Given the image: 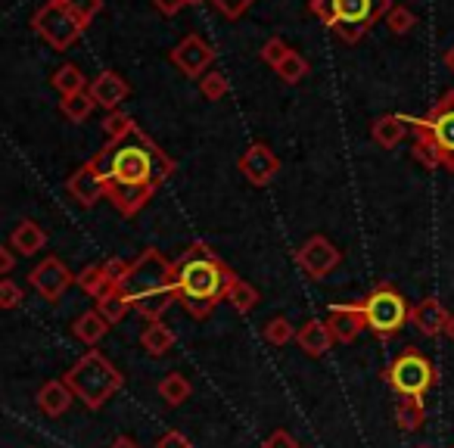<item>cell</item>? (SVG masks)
<instances>
[{
    "mask_svg": "<svg viewBox=\"0 0 454 448\" xmlns=\"http://www.w3.org/2000/svg\"><path fill=\"white\" fill-rule=\"evenodd\" d=\"M411 134H414V159L423 165V169H442V159H439V150H435V144H433V138H429L427 131H420V128H414L411 125Z\"/></svg>",
    "mask_w": 454,
    "mask_h": 448,
    "instance_id": "cell-29",
    "label": "cell"
},
{
    "mask_svg": "<svg viewBox=\"0 0 454 448\" xmlns=\"http://www.w3.org/2000/svg\"><path fill=\"white\" fill-rule=\"evenodd\" d=\"M134 128V119L131 115H125V113H109L106 119H103V131H106V140H121L128 131Z\"/></svg>",
    "mask_w": 454,
    "mask_h": 448,
    "instance_id": "cell-36",
    "label": "cell"
},
{
    "mask_svg": "<svg viewBox=\"0 0 454 448\" xmlns=\"http://www.w3.org/2000/svg\"><path fill=\"white\" fill-rule=\"evenodd\" d=\"M16 265V255H13V247H0V274H10Z\"/></svg>",
    "mask_w": 454,
    "mask_h": 448,
    "instance_id": "cell-45",
    "label": "cell"
},
{
    "mask_svg": "<svg viewBox=\"0 0 454 448\" xmlns=\"http://www.w3.org/2000/svg\"><path fill=\"white\" fill-rule=\"evenodd\" d=\"M448 321H451V315H448V309L435 296L411 305V324L417 327V334L429 336V340H433V336H439V334H445Z\"/></svg>",
    "mask_w": 454,
    "mask_h": 448,
    "instance_id": "cell-17",
    "label": "cell"
},
{
    "mask_svg": "<svg viewBox=\"0 0 454 448\" xmlns=\"http://www.w3.org/2000/svg\"><path fill=\"white\" fill-rule=\"evenodd\" d=\"M63 4L84 22V26H90L103 10V0H63Z\"/></svg>",
    "mask_w": 454,
    "mask_h": 448,
    "instance_id": "cell-37",
    "label": "cell"
},
{
    "mask_svg": "<svg viewBox=\"0 0 454 448\" xmlns=\"http://www.w3.org/2000/svg\"><path fill=\"white\" fill-rule=\"evenodd\" d=\"M153 4H156V10L162 16H177L184 7H190L187 0H153Z\"/></svg>",
    "mask_w": 454,
    "mask_h": 448,
    "instance_id": "cell-44",
    "label": "cell"
},
{
    "mask_svg": "<svg viewBox=\"0 0 454 448\" xmlns=\"http://www.w3.org/2000/svg\"><path fill=\"white\" fill-rule=\"evenodd\" d=\"M168 59L184 78H200V75H206V69L215 63V51L200 35H187V38L168 53Z\"/></svg>",
    "mask_w": 454,
    "mask_h": 448,
    "instance_id": "cell-13",
    "label": "cell"
},
{
    "mask_svg": "<svg viewBox=\"0 0 454 448\" xmlns=\"http://www.w3.org/2000/svg\"><path fill=\"white\" fill-rule=\"evenodd\" d=\"M290 47H286V41L284 38H268L265 41V47H262V59H265L271 69H278L280 63H284L286 57H290Z\"/></svg>",
    "mask_w": 454,
    "mask_h": 448,
    "instance_id": "cell-38",
    "label": "cell"
},
{
    "mask_svg": "<svg viewBox=\"0 0 454 448\" xmlns=\"http://www.w3.org/2000/svg\"><path fill=\"white\" fill-rule=\"evenodd\" d=\"M140 346L146 349L150 355H165L175 349V330L165 327L162 321H150L140 334Z\"/></svg>",
    "mask_w": 454,
    "mask_h": 448,
    "instance_id": "cell-24",
    "label": "cell"
},
{
    "mask_svg": "<svg viewBox=\"0 0 454 448\" xmlns=\"http://www.w3.org/2000/svg\"><path fill=\"white\" fill-rule=\"evenodd\" d=\"M262 448H299V442L293 439V433H286V429H274V433L262 442Z\"/></svg>",
    "mask_w": 454,
    "mask_h": 448,
    "instance_id": "cell-41",
    "label": "cell"
},
{
    "mask_svg": "<svg viewBox=\"0 0 454 448\" xmlns=\"http://www.w3.org/2000/svg\"><path fill=\"white\" fill-rule=\"evenodd\" d=\"M296 342H299V349H302L305 355H311V358H321V355H327L330 349H333L336 340H333V334H330L327 321H317V318H311V321H305L302 327H299Z\"/></svg>",
    "mask_w": 454,
    "mask_h": 448,
    "instance_id": "cell-18",
    "label": "cell"
},
{
    "mask_svg": "<svg viewBox=\"0 0 454 448\" xmlns=\"http://www.w3.org/2000/svg\"><path fill=\"white\" fill-rule=\"evenodd\" d=\"M386 383L398 398H423L435 383V367L420 349L408 346L386 371Z\"/></svg>",
    "mask_w": 454,
    "mask_h": 448,
    "instance_id": "cell-6",
    "label": "cell"
},
{
    "mask_svg": "<svg viewBox=\"0 0 454 448\" xmlns=\"http://www.w3.org/2000/svg\"><path fill=\"white\" fill-rule=\"evenodd\" d=\"M94 97H90V90H82V94H75V97H63V100H59V109H63V115L69 122H84L88 119L90 113H94Z\"/></svg>",
    "mask_w": 454,
    "mask_h": 448,
    "instance_id": "cell-31",
    "label": "cell"
},
{
    "mask_svg": "<svg viewBox=\"0 0 454 448\" xmlns=\"http://www.w3.org/2000/svg\"><path fill=\"white\" fill-rule=\"evenodd\" d=\"M237 274L206 247V243H193L184 249V255L175 262V293L177 303L190 311L193 318H208L212 309L227 299V287Z\"/></svg>",
    "mask_w": 454,
    "mask_h": 448,
    "instance_id": "cell-2",
    "label": "cell"
},
{
    "mask_svg": "<svg viewBox=\"0 0 454 448\" xmlns=\"http://www.w3.org/2000/svg\"><path fill=\"white\" fill-rule=\"evenodd\" d=\"M22 303V287L13 284L10 278L0 280V309H16V305Z\"/></svg>",
    "mask_w": 454,
    "mask_h": 448,
    "instance_id": "cell-40",
    "label": "cell"
},
{
    "mask_svg": "<svg viewBox=\"0 0 454 448\" xmlns=\"http://www.w3.org/2000/svg\"><path fill=\"white\" fill-rule=\"evenodd\" d=\"M10 247L16 249V253H22V255H35V253H41V249L47 247V234H44V228L41 224H35V221H20L13 228V234H10Z\"/></svg>",
    "mask_w": 454,
    "mask_h": 448,
    "instance_id": "cell-21",
    "label": "cell"
},
{
    "mask_svg": "<svg viewBox=\"0 0 454 448\" xmlns=\"http://www.w3.org/2000/svg\"><path fill=\"white\" fill-rule=\"evenodd\" d=\"M63 380H66V386L75 392L78 402L90 411H100L103 405L125 386V373H121L106 355L97 352V349L82 355V358L63 373Z\"/></svg>",
    "mask_w": 454,
    "mask_h": 448,
    "instance_id": "cell-4",
    "label": "cell"
},
{
    "mask_svg": "<svg viewBox=\"0 0 454 448\" xmlns=\"http://www.w3.org/2000/svg\"><path fill=\"white\" fill-rule=\"evenodd\" d=\"M395 427L404 429V433H417L427 420V408H423V398H398L395 402Z\"/></svg>",
    "mask_w": 454,
    "mask_h": 448,
    "instance_id": "cell-23",
    "label": "cell"
},
{
    "mask_svg": "<svg viewBox=\"0 0 454 448\" xmlns=\"http://www.w3.org/2000/svg\"><path fill=\"white\" fill-rule=\"evenodd\" d=\"M408 131H411L408 115H380V119L371 125L373 144L383 146V150H395V146L402 144L404 134H408Z\"/></svg>",
    "mask_w": 454,
    "mask_h": 448,
    "instance_id": "cell-20",
    "label": "cell"
},
{
    "mask_svg": "<svg viewBox=\"0 0 454 448\" xmlns=\"http://www.w3.org/2000/svg\"><path fill=\"white\" fill-rule=\"evenodd\" d=\"M88 90H90V97H94L97 106H103L106 113H115V109L128 100V94H131V84H128L115 69H106L90 82Z\"/></svg>",
    "mask_w": 454,
    "mask_h": 448,
    "instance_id": "cell-16",
    "label": "cell"
},
{
    "mask_svg": "<svg viewBox=\"0 0 454 448\" xmlns=\"http://www.w3.org/2000/svg\"><path fill=\"white\" fill-rule=\"evenodd\" d=\"M51 82H53V88L59 90V97H75V94H82V90L90 88V82L84 78V72L78 69V66H72V63L59 66V69L53 72Z\"/></svg>",
    "mask_w": 454,
    "mask_h": 448,
    "instance_id": "cell-26",
    "label": "cell"
},
{
    "mask_svg": "<svg viewBox=\"0 0 454 448\" xmlns=\"http://www.w3.org/2000/svg\"><path fill=\"white\" fill-rule=\"evenodd\" d=\"M66 190H69V196L78 202V206L90 208L97 206L100 200H109V184L106 177L100 175V169H97L94 162H84L82 169H75L69 175V181H66Z\"/></svg>",
    "mask_w": 454,
    "mask_h": 448,
    "instance_id": "cell-14",
    "label": "cell"
},
{
    "mask_svg": "<svg viewBox=\"0 0 454 448\" xmlns=\"http://www.w3.org/2000/svg\"><path fill=\"white\" fill-rule=\"evenodd\" d=\"M445 66H448V69H451V72H454V47H451V51H448V53H445Z\"/></svg>",
    "mask_w": 454,
    "mask_h": 448,
    "instance_id": "cell-47",
    "label": "cell"
},
{
    "mask_svg": "<svg viewBox=\"0 0 454 448\" xmlns=\"http://www.w3.org/2000/svg\"><path fill=\"white\" fill-rule=\"evenodd\" d=\"M109 327H113V324H109L97 309H90V311H84V315H78V321L72 324V334H75L84 346H97V342L109 334Z\"/></svg>",
    "mask_w": 454,
    "mask_h": 448,
    "instance_id": "cell-22",
    "label": "cell"
},
{
    "mask_svg": "<svg viewBox=\"0 0 454 448\" xmlns=\"http://www.w3.org/2000/svg\"><path fill=\"white\" fill-rule=\"evenodd\" d=\"M115 290L150 321H162V315L177 303L175 293V262L165 259L159 249H144L128 265V274L115 284Z\"/></svg>",
    "mask_w": 454,
    "mask_h": 448,
    "instance_id": "cell-3",
    "label": "cell"
},
{
    "mask_svg": "<svg viewBox=\"0 0 454 448\" xmlns=\"http://www.w3.org/2000/svg\"><path fill=\"white\" fill-rule=\"evenodd\" d=\"M237 169H240V175L247 177L253 187H268V184L278 177L280 159L271 146L255 140V144H249L247 150H243V156L237 159Z\"/></svg>",
    "mask_w": 454,
    "mask_h": 448,
    "instance_id": "cell-12",
    "label": "cell"
},
{
    "mask_svg": "<svg viewBox=\"0 0 454 448\" xmlns=\"http://www.w3.org/2000/svg\"><path fill=\"white\" fill-rule=\"evenodd\" d=\"M445 334H448V340L454 342V315H451V321H448V330H445Z\"/></svg>",
    "mask_w": 454,
    "mask_h": 448,
    "instance_id": "cell-48",
    "label": "cell"
},
{
    "mask_svg": "<svg viewBox=\"0 0 454 448\" xmlns=\"http://www.w3.org/2000/svg\"><path fill=\"white\" fill-rule=\"evenodd\" d=\"M262 336H265V342H271V346H286V342L296 340V330H293V324L286 321V318H271V321L265 324V330H262Z\"/></svg>",
    "mask_w": 454,
    "mask_h": 448,
    "instance_id": "cell-33",
    "label": "cell"
},
{
    "mask_svg": "<svg viewBox=\"0 0 454 448\" xmlns=\"http://www.w3.org/2000/svg\"><path fill=\"white\" fill-rule=\"evenodd\" d=\"M227 90H231V82H227L224 72H206V75L200 78V94L206 97V100H224Z\"/></svg>",
    "mask_w": 454,
    "mask_h": 448,
    "instance_id": "cell-32",
    "label": "cell"
},
{
    "mask_svg": "<svg viewBox=\"0 0 454 448\" xmlns=\"http://www.w3.org/2000/svg\"><path fill=\"white\" fill-rule=\"evenodd\" d=\"M355 305H358L361 315H364L367 330H373L380 340H389V336H395L404 324H411V303L389 284V280L377 284L361 303H355Z\"/></svg>",
    "mask_w": 454,
    "mask_h": 448,
    "instance_id": "cell-5",
    "label": "cell"
},
{
    "mask_svg": "<svg viewBox=\"0 0 454 448\" xmlns=\"http://www.w3.org/2000/svg\"><path fill=\"white\" fill-rule=\"evenodd\" d=\"M386 26H389L392 35H408L411 28L417 26V16L411 13V10L404 7V4H395V7H392L389 13H386Z\"/></svg>",
    "mask_w": 454,
    "mask_h": 448,
    "instance_id": "cell-35",
    "label": "cell"
},
{
    "mask_svg": "<svg viewBox=\"0 0 454 448\" xmlns=\"http://www.w3.org/2000/svg\"><path fill=\"white\" fill-rule=\"evenodd\" d=\"M340 262H342L340 247H336V243H330L324 234L309 237V240H305L302 247L296 249V265L302 268L309 278H315V280L327 278V274L333 271Z\"/></svg>",
    "mask_w": 454,
    "mask_h": 448,
    "instance_id": "cell-10",
    "label": "cell"
},
{
    "mask_svg": "<svg viewBox=\"0 0 454 448\" xmlns=\"http://www.w3.org/2000/svg\"><path fill=\"white\" fill-rule=\"evenodd\" d=\"M408 125L420 128V131H427L433 138L442 169H448L454 175V90L442 94L423 119L420 115H408Z\"/></svg>",
    "mask_w": 454,
    "mask_h": 448,
    "instance_id": "cell-9",
    "label": "cell"
},
{
    "mask_svg": "<svg viewBox=\"0 0 454 448\" xmlns=\"http://www.w3.org/2000/svg\"><path fill=\"white\" fill-rule=\"evenodd\" d=\"M187 4H190V7H196V4H202V0H187Z\"/></svg>",
    "mask_w": 454,
    "mask_h": 448,
    "instance_id": "cell-49",
    "label": "cell"
},
{
    "mask_svg": "<svg viewBox=\"0 0 454 448\" xmlns=\"http://www.w3.org/2000/svg\"><path fill=\"white\" fill-rule=\"evenodd\" d=\"M75 284L94 299H100V296H106L109 290H115V284L109 280V274H106V265L82 268V274H75Z\"/></svg>",
    "mask_w": 454,
    "mask_h": 448,
    "instance_id": "cell-25",
    "label": "cell"
},
{
    "mask_svg": "<svg viewBox=\"0 0 454 448\" xmlns=\"http://www.w3.org/2000/svg\"><path fill=\"white\" fill-rule=\"evenodd\" d=\"M190 392H193V386H190V380L184 377V373H168L165 380H159V396H162L171 408L187 402Z\"/></svg>",
    "mask_w": 454,
    "mask_h": 448,
    "instance_id": "cell-28",
    "label": "cell"
},
{
    "mask_svg": "<svg viewBox=\"0 0 454 448\" xmlns=\"http://www.w3.org/2000/svg\"><path fill=\"white\" fill-rule=\"evenodd\" d=\"M72 398H75V392L66 386V380H47L44 386L38 389V396H35V402H38V411L47 417H59L69 411Z\"/></svg>",
    "mask_w": 454,
    "mask_h": 448,
    "instance_id": "cell-19",
    "label": "cell"
},
{
    "mask_svg": "<svg viewBox=\"0 0 454 448\" xmlns=\"http://www.w3.org/2000/svg\"><path fill=\"white\" fill-rule=\"evenodd\" d=\"M227 303L234 305L240 315H249V311L259 305V290H255V287H249L243 278H234V280H231V287H227Z\"/></svg>",
    "mask_w": 454,
    "mask_h": 448,
    "instance_id": "cell-27",
    "label": "cell"
},
{
    "mask_svg": "<svg viewBox=\"0 0 454 448\" xmlns=\"http://www.w3.org/2000/svg\"><path fill=\"white\" fill-rule=\"evenodd\" d=\"M32 28L44 44H51L53 51H69L78 38L84 35V22L66 7L63 0H47L35 10L32 16Z\"/></svg>",
    "mask_w": 454,
    "mask_h": 448,
    "instance_id": "cell-8",
    "label": "cell"
},
{
    "mask_svg": "<svg viewBox=\"0 0 454 448\" xmlns=\"http://www.w3.org/2000/svg\"><path fill=\"white\" fill-rule=\"evenodd\" d=\"M72 280H75V274L66 268V262L59 259V255L41 259L38 265L32 268V274H28V284H32L35 290H38V296L47 299V303H57L72 287Z\"/></svg>",
    "mask_w": 454,
    "mask_h": 448,
    "instance_id": "cell-11",
    "label": "cell"
},
{
    "mask_svg": "<svg viewBox=\"0 0 454 448\" xmlns=\"http://www.w3.org/2000/svg\"><path fill=\"white\" fill-rule=\"evenodd\" d=\"M327 324H330V334H333L336 342L348 346L361 336V330H367V321L361 315V309L355 303H342V305H330V315H327Z\"/></svg>",
    "mask_w": 454,
    "mask_h": 448,
    "instance_id": "cell-15",
    "label": "cell"
},
{
    "mask_svg": "<svg viewBox=\"0 0 454 448\" xmlns=\"http://www.w3.org/2000/svg\"><path fill=\"white\" fill-rule=\"evenodd\" d=\"M97 311H100V315L106 318L109 324H121L128 311H131V303H128V299L121 296L119 290H109L106 296L97 299Z\"/></svg>",
    "mask_w": 454,
    "mask_h": 448,
    "instance_id": "cell-30",
    "label": "cell"
},
{
    "mask_svg": "<svg viewBox=\"0 0 454 448\" xmlns=\"http://www.w3.org/2000/svg\"><path fill=\"white\" fill-rule=\"evenodd\" d=\"M90 162L106 177L109 202L125 218H134L156 196V190L175 175V159L165 156V150H159L156 140L137 125L121 140H106V146Z\"/></svg>",
    "mask_w": 454,
    "mask_h": 448,
    "instance_id": "cell-1",
    "label": "cell"
},
{
    "mask_svg": "<svg viewBox=\"0 0 454 448\" xmlns=\"http://www.w3.org/2000/svg\"><path fill=\"white\" fill-rule=\"evenodd\" d=\"M212 4L218 13H224V20H240L255 0H212Z\"/></svg>",
    "mask_w": 454,
    "mask_h": 448,
    "instance_id": "cell-39",
    "label": "cell"
},
{
    "mask_svg": "<svg viewBox=\"0 0 454 448\" xmlns=\"http://www.w3.org/2000/svg\"><path fill=\"white\" fill-rule=\"evenodd\" d=\"M109 448H140V445H137V442L131 439V436H119V439H115V442H113V445H109Z\"/></svg>",
    "mask_w": 454,
    "mask_h": 448,
    "instance_id": "cell-46",
    "label": "cell"
},
{
    "mask_svg": "<svg viewBox=\"0 0 454 448\" xmlns=\"http://www.w3.org/2000/svg\"><path fill=\"white\" fill-rule=\"evenodd\" d=\"M103 265H106L109 280H113V284H119V280L128 274V265H131V262H125V259H106Z\"/></svg>",
    "mask_w": 454,
    "mask_h": 448,
    "instance_id": "cell-43",
    "label": "cell"
},
{
    "mask_svg": "<svg viewBox=\"0 0 454 448\" xmlns=\"http://www.w3.org/2000/svg\"><path fill=\"white\" fill-rule=\"evenodd\" d=\"M395 7L392 0H311L309 10L324 22L327 28L333 26H364L386 20V13Z\"/></svg>",
    "mask_w": 454,
    "mask_h": 448,
    "instance_id": "cell-7",
    "label": "cell"
},
{
    "mask_svg": "<svg viewBox=\"0 0 454 448\" xmlns=\"http://www.w3.org/2000/svg\"><path fill=\"white\" fill-rule=\"evenodd\" d=\"M156 448H193V442L184 433H177V429H171V433H165L162 439L156 442Z\"/></svg>",
    "mask_w": 454,
    "mask_h": 448,
    "instance_id": "cell-42",
    "label": "cell"
},
{
    "mask_svg": "<svg viewBox=\"0 0 454 448\" xmlns=\"http://www.w3.org/2000/svg\"><path fill=\"white\" fill-rule=\"evenodd\" d=\"M274 72H278V75L284 78L286 84H299L305 75H309V59H305V57H299V53L293 51L290 57H286L284 63H280Z\"/></svg>",
    "mask_w": 454,
    "mask_h": 448,
    "instance_id": "cell-34",
    "label": "cell"
}]
</instances>
